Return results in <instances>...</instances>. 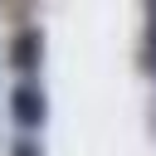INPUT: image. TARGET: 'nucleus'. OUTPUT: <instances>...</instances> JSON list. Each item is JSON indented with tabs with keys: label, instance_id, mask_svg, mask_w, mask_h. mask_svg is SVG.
Here are the masks:
<instances>
[{
	"label": "nucleus",
	"instance_id": "f257e3e1",
	"mask_svg": "<svg viewBox=\"0 0 156 156\" xmlns=\"http://www.w3.org/2000/svg\"><path fill=\"white\" fill-rule=\"evenodd\" d=\"M44 112H49V102H44V93H39L34 83H15V88H10V117H15L24 132H39V127H44Z\"/></svg>",
	"mask_w": 156,
	"mask_h": 156
},
{
	"label": "nucleus",
	"instance_id": "f03ea898",
	"mask_svg": "<svg viewBox=\"0 0 156 156\" xmlns=\"http://www.w3.org/2000/svg\"><path fill=\"white\" fill-rule=\"evenodd\" d=\"M39 54H44L39 29H20V34L10 39V63H15L20 73H34V68H39Z\"/></svg>",
	"mask_w": 156,
	"mask_h": 156
},
{
	"label": "nucleus",
	"instance_id": "7ed1b4c3",
	"mask_svg": "<svg viewBox=\"0 0 156 156\" xmlns=\"http://www.w3.org/2000/svg\"><path fill=\"white\" fill-rule=\"evenodd\" d=\"M141 68L156 73V5H151V24H146V49H141Z\"/></svg>",
	"mask_w": 156,
	"mask_h": 156
},
{
	"label": "nucleus",
	"instance_id": "20e7f679",
	"mask_svg": "<svg viewBox=\"0 0 156 156\" xmlns=\"http://www.w3.org/2000/svg\"><path fill=\"white\" fill-rule=\"evenodd\" d=\"M10 156H39V141H29V136H20V141L10 146Z\"/></svg>",
	"mask_w": 156,
	"mask_h": 156
}]
</instances>
